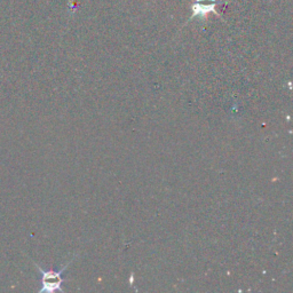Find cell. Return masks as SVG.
<instances>
[{
  "label": "cell",
  "instance_id": "cell-1",
  "mask_svg": "<svg viewBox=\"0 0 293 293\" xmlns=\"http://www.w3.org/2000/svg\"><path fill=\"white\" fill-rule=\"evenodd\" d=\"M73 261L70 260L68 264H66L64 267L62 269H60L59 272L55 271H45V269H42L41 266L36 264V268L38 269L39 272H41V285L42 288L39 289V293L42 292H54V291H60V292H64V290L62 288L63 284V276L62 274L64 272V271L66 268H68V266L71 264Z\"/></svg>",
  "mask_w": 293,
  "mask_h": 293
}]
</instances>
